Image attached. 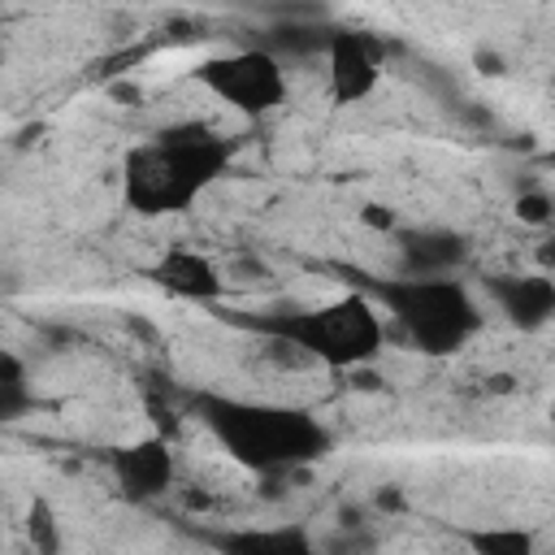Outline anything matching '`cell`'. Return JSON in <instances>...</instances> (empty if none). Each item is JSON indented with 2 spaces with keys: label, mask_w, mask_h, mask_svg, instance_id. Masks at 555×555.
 I'll return each instance as SVG.
<instances>
[{
  "label": "cell",
  "mask_w": 555,
  "mask_h": 555,
  "mask_svg": "<svg viewBox=\"0 0 555 555\" xmlns=\"http://www.w3.org/2000/svg\"><path fill=\"white\" fill-rule=\"evenodd\" d=\"M238 139L208 121L160 126L147 143L130 147L121 160V204L139 217H182L191 212L234 165Z\"/></svg>",
  "instance_id": "obj_1"
},
{
  "label": "cell",
  "mask_w": 555,
  "mask_h": 555,
  "mask_svg": "<svg viewBox=\"0 0 555 555\" xmlns=\"http://www.w3.org/2000/svg\"><path fill=\"white\" fill-rule=\"evenodd\" d=\"M195 416L212 434V442L256 477H282L334 451V434L325 429V421L295 403L204 390L195 395Z\"/></svg>",
  "instance_id": "obj_2"
},
{
  "label": "cell",
  "mask_w": 555,
  "mask_h": 555,
  "mask_svg": "<svg viewBox=\"0 0 555 555\" xmlns=\"http://www.w3.org/2000/svg\"><path fill=\"white\" fill-rule=\"evenodd\" d=\"M360 291L377 304V312L403 334V343L416 356H434V360L455 356L486 325V312H481L477 295L455 273H442V278H421V273L373 278V273H360Z\"/></svg>",
  "instance_id": "obj_3"
},
{
  "label": "cell",
  "mask_w": 555,
  "mask_h": 555,
  "mask_svg": "<svg viewBox=\"0 0 555 555\" xmlns=\"http://www.w3.org/2000/svg\"><path fill=\"white\" fill-rule=\"evenodd\" d=\"M247 330L299 351L304 360H317L325 369H364L386 347V317L364 291L325 299V304H291L269 312L238 317Z\"/></svg>",
  "instance_id": "obj_4"
},
{
  "label": "cell",
  "mask_w": 555,
  "mask_h": 555,
  "mask_svg": "<svg viewBox=\"0 0 555 555\" xmlns=\"http://www.w3.org/2000/svg\"><path fill=\"white\" fill-rule=\"evenodd\" d=\"M191 78L212 100H221L225 108H234L243 117H269L273 108L286 104V91H291L282 61L260 43L212 52L191 69Z\"/></svg>",
  "instance_id": "obj_5"
},
{
  "label": "cell",
  "mask_w": 555,
  "mask_h": 555,
  "mask_svg": "<svg viewBox=\"0 0 555 555\" xmlns=\"http://www.w3.org/2000/svg\"><path fill=\"white\" fill-rule=\"evenodd\" d=\"M108 473H113V481L126 499L152 503V499L173 490L178 460H173V447L160 434H143V438L108 447Z\"/></svg>",
  "instance_id": "obj_6"
},
{
  "label": "cell",
  "mask_w": 555,
  "mask_h": 555,
  "mask_svg": "<svg viewBox=\"0 0 555 555\" xmlns=\"http://www.w3.org/2000/svg\"><path fill=\"white\" fill-rule=\"evenodd\" d=\"M321 56H325V87H330L334 104H364L377 91L382 65H377L373 43L360 30L334 26V35H330Z\"/></svg>",
  "instance_id": "obj_7"
},
{
  "label": "cell",
  "mask_w": 555,
  "mask_h": 555,
  "mask_svg": "<svg viewBox=\"0 0 555 555\" xmlns=\"http://www.w3.org/2000/svg\"><path fill=\"white\" fill-rule=\"evenodd\" d=\"M390 238H395L399 273L442 278V273H460L473 256L468 234L451 230V225H399V230H390Z\"/></svg>",
  "instance_id": "obj_8"
},
{
  "label": "cell",
  "mask_w": 555,
  "mask_h": 555,
  "mask_svg": "<svg viewBox=\"0 0 555 555\" xmlns=\"http://www.w3.org/2000/svg\"><path fill=\"white\" fill-rule=\"evenodd\" d=\"M147 282L182 304H204V308H217L225 295V278H221L217 260H208L195 247H165L147 264Z\"/></svg>",
  "instance_id": "obj_9"
},
{
  "label": "cell",
  "mask_w": 555,
  "mask_h": 555,
  "mask_svg": "<svg viewBox=\"0 0 555 555\" xmlns=\"http://www.w3.org/2000/svg\"><path fill=\"white\" fill-rule=\"evenodd\" d=\"M486 295L520 334H538L555 321V282L546 273H494L486 278Z\"/></svg>",
  "instance_id": "obj_10"
},
{
  "label": "cell",
  "mask_w": 555,
  "mask_h": 555,
  "mask_svg": "<svg viewBox=\"0 0 555 555\" xmlns=\"http://www.w3.org/2000/svg\"><path fill=\"white\" fill-rule=\"evenodd\" d=\"M212 546L230 555H308L312 538L299 525H269V529H230V533H208Z\"/></svg>",
  "instance_id": "obj_11"
},
{
  "label": "cell",
  "mask_w": 555,
  "mask_h": 555,
  "mask_svg": "<svg viewBox=\"0 0 555 555\" xmlns=\"http://www.w3.org/2000/svg\"><path fill=\"white\" fill-rule=\"evenodd\" d=\"M330 35H334V26H330V22H295V17H291V22L269 26L256 43H260V48H269L278 61H282V56L308 61V56H321V52H325Z\"/></svg>",
  "instance_id": "obj_12"
},
{
  "label": "cell",
  "mask_w": 555,
  "mask_h": 555,
  "mask_svg": "<svg viewBox=\"0 0 555 555\" xmlns=\"http://www.w3.org/2000/svg\"><path fill=\"white\" fill-rule=\"evenodd\" d=\"M35 403H39V395H35L30 369L22 364V356L0 351V425H13L22 416H30Z\"/></svg>",
  "instance_id": "obj_13"
},
{
  "label": "cell",
  "mask_w": 555,
  "mask_h": 555,
  "mask_svg": "<svg viewBox=\"0 0 555 555\" xmlns=\"http://www.w3.org/2000/svg\"><path fill=\"white\" fill-rule=\"evenodd\" d=\"M468 546L486 551V555H533V533H525V529H481V533H468Z\"/></svg>",
  "instance_id": "obj_14"
},
{
  "label": "cell",
  "mask_w": 555,
  "mask_h": 555,
  "mask_svg": "<svg viewBox=\"0 0 555 555\" xmlns=\"http://www.w3.org/2000/svg\"><path fill=\"white\" fill-rule=\"evenodd\" d=\"M26 533L39 551H61V525H56V512L48 507V499H35L26 507Z\"/></svg>",
  "instance_id": "obj_15"
},
{
  "label": "cell",
  "mask_w": 555,
  "mask_h": 555,
  "mask_svg": "<svg viewBox=\"0 0 555 555\" xmlns=\"http://www.w3.org/2000/svg\"><path fill=\"white\" fill-rule=\"evenodd\" d=\"M516 217L529 221V225H546L551 221V195L546 191H525L516 199Z\"/></svg>",
  "instance_id": "obj_16"
}]
</instances>
